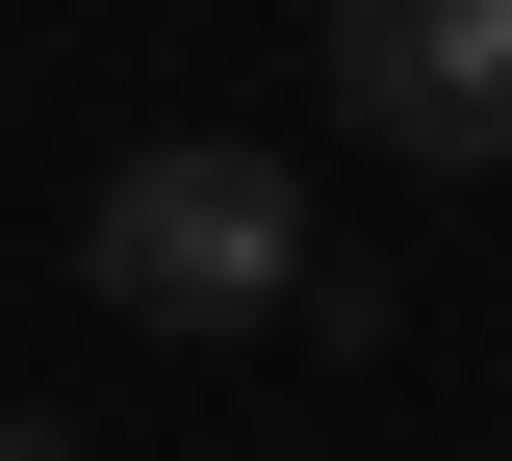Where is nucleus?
I'll return each mask as SVG.
<instances>
[{
    "label": "nucleus",
    "mask_w": 512,
    "mask_h": 461,
    "mask_svg": "<svg viewBox=\"0 0 512 461\" xmlns=\"http://www.w3.org/2000/svg\"><path fill=\"white\" fill-rule=\"evenodd\" d=\"M77 257H103L128 333H282V308H308V180H282L256 129H154Z\"/></svg>",
    "instance_id": "nucleus-1"
},
{
    "label": "nucleus",
    "mask_w": 512,
    "mask_h": 461,
    "mask_svg": "<svg viewBox=\"0 0 512 461\" xmlns=\"http://www.w3.org/2000/svg\"><path fill=\"white\" fill-rule=\"evenodd\" d=\"M333 129L487 180L512 154V0H333Z\"/></svg>",
    "instance_id": "nucleus-2"
}]
</instances>
